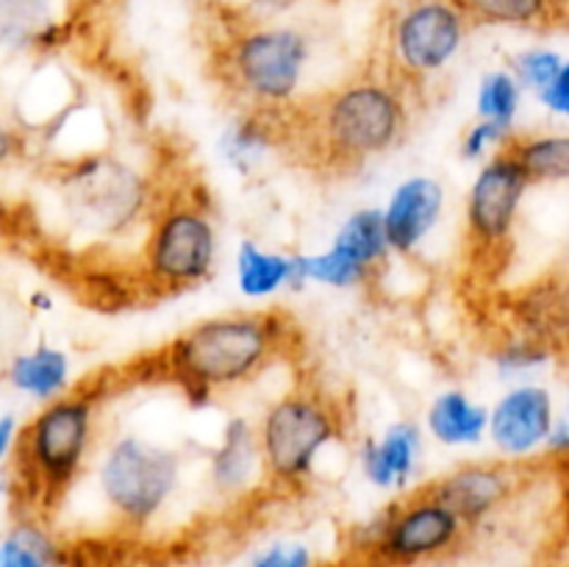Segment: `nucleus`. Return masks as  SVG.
<instances>
[{
  "label": "nucleus",
  "instance_id": "obj_34",
  "mask_svg": "<svg viewBox=\"0 0 569 567\" xmlns=\"http://www.w3.org/2000/svg\"><path fill=\"white\" fill-rule=\"evenodd\" d=\"M17 148H20V142H17V133L11 131L3 120H0V172L11 165V159L17 156Z\"/></svg>",
  "mask_w": 569,
  "mask_h": 567
},
{
  "label": "nucleus",
  "instance_id": "obj_8",
  "mask_svg": "<svg viewBox=\"0 0 569 567\" xmlns=\"http://www.w3.org/2000/svg\"><path fill=\"white\" fill-rule=\"evenodd\" d=\"M467 537L465 523L420 487L361 526L356 545L383 567H415L453 554Z\"/></svg>",
  "mask_w": 569,
  "mask_h": 567
},
{
  "label": "nucleus",
  "instance_id": "obj_21",
  "mask_svg": "<svg viewBox=\"0 0 569 567\" xmlns=\"http://www.w3.org/2000/svg\"><path fill=\"white\" fill-rule=\"evenodd\" d=\"M6 378L17 392L33 400H53L67 392L70 381V359L64 350L53 345H37V348L17 354L6 367Z\"/></svg>",
  "mask_w": 569,
  "mask_h": 567
},
{
  "label": "nucleus",
  "instance_id": "obj_10",
  "mask_svg": "<svg viewBox=\"0 0 569 567\" xmlns=\"http://www.w3.org/2000/svg\"><path fill=\"white\" fill-rule=\"evenodd\" d=\"M389 245L383 233L381 209H359L339 226L331 248L320 253H295L298 284L348 289L370 284L387 265Z\"/></svg>",
  "mask_w": 569,
  "mask_h": 567
},
{
  "label": "nucleus",
  "instance_id": "obj_15",
  "mask_svg": "<svg viewBox=\"0 0 569 567\" xmlns=\"http://www.w3.org/2000/svg\"><path fill=\"white\" fill-rule=\"evenodd\" d=\"M445 209V187L431 176H411L398 183L381 209L383 233H387L389 253H411L433 226Z\"/></svg>",
  "mask_w": 569,
  "mask_h": 567
},
{
  "label": "nucleus",
  "instance_id": "obj_24",
  "mask_svg": "<svg viewBox=\"0 0 569 567\" xmlns=\"http://www.w3.org/2000/svg\"><path fill=\"white\" fill-rule=\"evenodd\" d=\"M59 539L37 520H17L0 539V567H59Z\"/></svg>",
  "mask_w": 569,
  "mask_h": 567
},
{
  "label": "nucleus",
  "instance_id": "obj_9",
  "mask_svg": "<svg viewBox=\"0 0 569 567\" xmlns=\"http://www.w3.org/2000/svg\"><path fill=\"white\" fill-rule=\"evenodd\" d=\"M217 231L209 211L194 200H172L153 217L144 242V276L161 292L198 287L211 276Z\"/></svg>",
  "mask_w": 569,
  "mask_h": 567
},
{
  "label": "nucleus",
  "instance_id": "obj_35",
  "mask_svg": "<svg viewBox=\"0 0 569 567\" xmlns=\"http://www.w3.org/2000/svg\"><path fill=\"white\" fill-rule=\"evenodd\" d=\"M11 493H14V481H11L9 476H3V472H0V500L9 498Z\"/></svg>",
  "mask_w": 569,
  "mask_h": 567
},
{
  "label": "nucleus",
  "instance_id": "obj_26",
  "mask_svg": "<svg viewBox=\"0 0 569 567\" xmlns=\"http://www.w3.org/2000/svg\"><path fill=\"white\" fill-rule=\"evenodd\" d=\"M567 59L553 48H528L511 59L509 70L515 72V78L520 81L522 92L539 94L550 81L561 76L567 70Z\"/></svg>",
  "mask_w": 569,
  "mask_h": 567
},
{
  "label": "nucleus",
  "instance_id": "obj_33",
  "mask_svg": "<svg viewBox=\"0 0 569 567\" xmlns=\"http://www.w3.org/2000/svg\"><path fill=\"white\" fill-rule=\"evenodd\" d=\"M17 434H20V426L11 415H0V465L14 454Z\"/></svg>",
  "mask_w": 569,
  "mask_h": 567
},
{
  "label": "nucleus",
  "instance_id": "obj_22",
  "mask_svg": "<svg viewBox=\"0 0 569 567\" xmlns=\"http://www.w3.org/2000/svg\"><path fill=\"white\" fill-rule=\"evenodd\" d=\"M503 148L515 156L531 183H556L569 178L567 133H517L511 131Z\"/></svg>",
  "mask_w": 569,
  "mask_h": 567
},
{
  "label": "nucleus",
  "instance_id": "obj_17",
  "mask_svg": "<svg viewBox=\"0 0 569 567\" xmlns=\"http://www.w3.org/2000/svg\"><path fill=\"white\" fill-rule=\"evenodd\" d=\"M259 476H264V472H261L256 426L244 417H233V420H228L220 445L211 456V484L226 498H239L248 489H253Z\"/></svg>",
  "mask_w": 569,
  "mask_h": 567
},
{
  "label": "nucleus",
  "instance_id": "obj_2",
  "mask_svg": "<svg viewBox=\"0 0 569 567\" xmlns=\"http://www.w3.org/2000/svg\"><path fill=\"white\" fill-rule=\"evenodd\" d=\"M409 126L406 89L387 72H372L322 94L295 126L306 150L328 170H359L403 139Z\"/></svg>",
  "mask_w": 569,
  "mask_h": 567
},
{
  "label": "nucleus",
  "instance_id": "obj_16",
  "mask_svg": "<svg viewBox=\"0 0 569 567\" xmlns=\"http://www.w3.org/2000/svg\"><path fill=\"white\" fill-rule=\"evenodd\" d=\"M420 456V428L415 422H392L381 437L361 448V470L378 489H406Z\"/></svg>",
  "mask_w": 569,
  "mask_h": 567
},
{
  "label": "nucleus",
  "instance_id": "obj_30",
  "mask_svg": "<svg viewBox=\"0 0 569 567\" xmlns=\"http://www.w3.org/2000/svg\"><path fill=\"white\" fill-rule=\"evenodd\" d=\"M537 98L548 111H553V115L559 117H567L569 115V67L559 78H556V81H550Z\"/></svg>",
  "mask_w": 569,
  "mask_h": 567
},
{
  "label": "nucleus",
  "instance_id": "obj_6",
  "mask_svg": "<svg viewBox=\"0 0 569 567\" xmlns=\"http://www.w3.org/2000/svg\"><path fill=\"white\" fill-rule=\"evenodd\" d=\"M470 28L459 0H400L383 31V72L409 92L459 56Z\"/></svg>",
  "mask_w": 569,
  "mask_h": 567
},
{
  "label": "nucleus",
  "instance_id": "obj_12",
  "mask_svg": "<svg viewBox=\"0 0 569 567\" xmlns=\"http://www.w3.org/2000/svg\"><path fill=\"white\" fill-rule=\"evenodd\" d=\"M531 181L506 148L481 167L467 195V239L478 253H500L515 233Z\"/></svg>",
  "mask_w": 569,
  "mask_h": 567
},
{
  "label": "nucleus",
  "instance_id": "obj_7",
  "mask_svg": "<svg viewBox=\"0 0 569 567\" xmlns=\"http://www.w3.org/2000/svg\"><path fill=\"white\" fill-rule=\"evenodd\" d=\"M181 481V459L164 445L120 437L98 470L100 495L126 531H144L164 511Z\"/></svg>",
  "mask_w": 569,
  "mask_h": 567
},
{
  "label": "nucleus",
  "instance_id": "obj_32",
  "mask_svg": "<svg viewBox=\"0 0 569 567\" xmlns=\"http://www.w3.org/2000/svg\"><path fill=\"white\" fill-rule=\"evenodd\" d=\"M567 448H569V422L565 417H556L553 428H550L548 439H545V450H548V456H553L556 461H561L567 456Z\"/></svg>",
  "mask_w": 569,
  "mask_h": 567
},
{
  "label": "nucleus",
  "instance_id": "obj_20",
  "mask_svg": "<svg viewBox=\"0 0 569 567\" xmlns=\"http://www.w3.org/2000/svg\"><path fill=\"white\" fill-rule=\"evenodd\" d=\"M489 409L476 404L461 389H448L437 395L433 404L428 406V431L439 445L448 448H465V445H478L487 434Z\"/></svg>",
  "mask_w": 569,
  "mask_h": 567
},
{
  "label": "nucleus",
  "instance_id": "obj_5",
  "mask_svg": "<svg viewBox=\"0 0 569 567\" xmlns=\"http://www.w3.org/2000/svg\"><path fill=\"white\" fill-rule=\"evenodd\" d=\"M311 39L303 28L287 22H250L222 48L226 81L256 109H281L298 94Z\"/></svg>",
  "mask_w": 569,
  "mask_h": 567
},
{
  "label": "nucleus",
  "instance_id": "obj_3",
  "mask_svg": "<svg viewBox=\"0 0 569 567\" xmlns=\"http://www.w3.org/2000/svg\"><path fill=\"white\" fill-rule=\"evenodd\" d=\"M94 431V392H61L20 428L14 445L17 484L39 506H53L76 484Z\"/></svg>",
  "mask_w": 569,
  "mask_h": 567
},
{
  "label": "nucleus",
  "instance_id": "obj_18",
  "mask_svg": "<svg viewBox=\"0 0 569 567\" xmlns=\"http://www.w3.org/2000/svg\"><path fill=\"white\" fill-rule=\"evenodd\" d=\"M470 26L550 31L567 17V0H459Z\"/></svg>",
  "mask_w": 569,
  "mask_h": 567
},
{
  "label": "nucleus",
  "instance_id": "obj_13",
  "mask_svg": "<svg viewBox=\"0 0 569 567\" xmlns=\"http://www.w3.org/2000/svg\"><path fill=\"white\" fill-rule=\"evenodd\" d=\"M526 484V472L517 461H467L445 476L426 484V493L448 506L467 531L498 515L506 504H511Z\"/></svg>",
  "mask_w": 569,
  "mask_h": 567
},
{
  "label": "nucleus",
  "instance_id": "obj_31",
  "mask_svg": "<svg viewBox=\"0 0 569 567\" xmlns=\"http://www.w3.org/2000/svg\"><path fill=\"white\" fill-rule=\"evenodd\" d=\"M298 3L300 0H248V17L250 22H276Z\"/></svg>",
  "mask_w": 569,
  "mask_h": 567
},
{
  "label": "nucleus",
  "instance_id": "obj_4",
  "mask_svg": "<svg viewBox=\"0 0 569 567\" xmlns=\"http://www.w3.org/2000/svg\"><path fill=\"white\" fill-rule=\"evenodd\" d=\"M345 417L337 400L315 389H298L278 398L256 428L261 472L276 487L309 481L322 450L342 437Z\"/></svg>",
  "mask_w": 569,
  "mask_h": 567
},
{
  "label": "nucleus",
  "instance_id": "obj_27",
  "mask_svg": "<svg viewBox=\"0 0 569 567\" xmlns=\"http://www.w3.org/2000/svg\"><path fill=\"white\" fill-rule=\"evenodd\" d=\"M553 356V345L542 342V339L526 337V334H515L506 342H500L492 350V361L498 365L500 372L506 376H517V372L537 370V367L548 365Z\"/></svg>",
  "mask_w": 569,
  "mask_h": 567
},
{
  "label": "nucleus",
  "instance_id": "obj_25",
  "mask_svg": "<svg viewBox=\"0 0 569 567\" xmlns=\"http://www.w3.org/2000/svg\"><path fill=\"white\" fill-rule=\"evenodd\" d=\"M520 100H522V87L509 67H500V70L487 72V76L481 78V83H478V94H476L478 120L495 122V126H500L503 131H515Z\"/></svg>",
  "mask_w": 569,
  "mask_h": 567
},
{
  "label": "nucleus",
  "instance_id": "obj_23",
  "mask_svg": "<svg viewBox=\"0 0 569 567\" xmlns=\"http://www.w3.org/2000/svg\"><path fill=\"white\" fill-rule=\"evenodd\" d=\"M56 17L50 0H0V53L37 50Z\"/></svg>",
  "mask_w": 569,
  "mask_h": 567
},
{
  "label": "nucleus",
  "instance_id": "obj_28",
  "mask_svg": "<svg viewBox=\"0 0 569 567\" xmlns=\"http://www.w3.org/2000/svg\"><path fill=\"white\" fill-rule=\"evenodd\" d=\"M244 567H317V559L303 539H276L256 550Z\"/></svg>",
  "mask_w": 569,
  "mask_h": 567
},
{
  "label": "nucleus",
  "instance_id": "obj_1",
  "mask_svg": "<svg viewBox=\"0 0 569 567\" xmlns=\"http://www.w3.org/2000/svg\"><path fill=\"white\" fill-rule=\"evenodd\" d=\"M292 328L281 311H233L178 334L161 354L164 372L189 400L250 381L289 348Z\"/></svg>",
  "mask_w": 569,
  "mask_h": 567
},
{
  "label": "nucleus",
  "instance_id": "obj_19",
  "mask_svg": "<svg viewBox=\"0 0 569 567\" xmlns=\"http://www.w3.org/2000/svg\"><path fill=\"white\" fill-rule=\"evenodd\" d=\"M237 287L250 300L272 298L283 289H298L295 253H278L244 239L237 250Z\"/></svg>",
  "mask_w": 569,
  "mask_h": 567
},
{
  "label": "nucleus",
  "instance_id": "obj_14",
  "mask_svg": "<svg viewBox=\"0 0 569 567\" xmlns=\"http://www.w3.org/2000/svg\"><path fill=\"white\" fill-rule=\"evenodd\" d=\"M556 422L553 395L539 384H522L489 409L487 434L509 459H526L542 448Z\"/></svg>",
  "mask_w": 569,
  "mask_h": 567
},
{
  "label": "nucleus",
  "instance_id": "obj_29",
  "mask_svg": "<svg viewBox=\"0 0 569 567\" xmlns=\"http://www.w3.org/2000/svg\"><path fill=\"white\" fill-rule=\"evenodd\" d=\"M509 133L511 131H503V128L495 126V122H487V120L472 122V126L465 131V137H461V156L470 161L481 159V156H487L489 148H503Z\"/></svg>",
  "mask_w": 569,
  "mask_h": 567
},
{
  "label": "nucleus",
  "instance_id": "obj_11",
  "mask_svg": "<svg viewBox=\"0 0 569 567\" xmlns=\"http://www.w3.org/2000/svg\"><path fill=\"white\" fill-rule=\"evenodd\" d=\"M61 181L70 189L81 215L106 231H122L139 220L150 203V187L137 170L100 153L76 156L64 167Z\"/></svg>",
  "mask_w": 569,
  "mask_h": 567
}]
</instances>
